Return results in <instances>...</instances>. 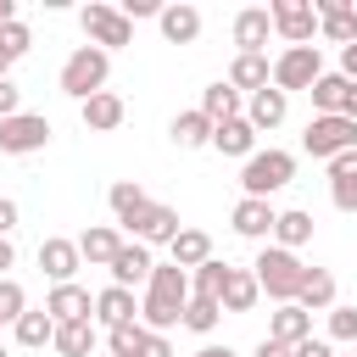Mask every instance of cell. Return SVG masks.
Listing matches in <instances>:
<instances>
[{
	"instance_id": "obj_13",
	"label": "cell",
	"mask_w": 357,
	"mask_h": 357,
	"mask_svg": "<svg viewBox=\"0 0 357 357\" xmlns=\"http://www.w3.org/2000/svg\"><path fill=\"white\" fill-rule=\"evenodd\" d=\"M312 11H318V33L329 39V45H357V0H312Z\"/></svg>"
},
{
	"instance_id": "obj_36",
	"label": "cell",
	"mask_w": 357,
	"mask_h": 357,
	"mask_svg": "<svg viewBox=\"0 0 357 357\" xmlns=\"http://www.w3.org/2000/svg\"><path fill=\"white\" fill-rule=\"evenodd\" d=\"M218 318H223V301H212V296H190V301H184V329L212 335V329H218Z\"/></svg>"
},
{
	"instance_id": "obj_42",
	"label": "cell",
	"mask_w": 357,
	"mask_h": 357,
	"mask_svg": "<svg viewBox=\"0 0 357 357\" xmlns=\"http://www.w3.org/2000/svg\"><path fill=\"white\" fill-rule=\"evenodd\" d=\"M117 11H123L128 22H139V17H162V6H156V0H117Z\"/></svg>"
},
{
	"instance_id": "obj_47",
	"label": "cell",
	"mask_w": 357,
	"mask_h": 357,
	"mask_svg": "<svg viewBox=\"0 0 357 357\" xmlns=\"http://www.w3.org/2000/svg\"><path fill=\"white\" fill-rule=\"evenodd\" d=\"M340 78H351V84H357V45H346V50H340Z\"/></svg>"
},
{
	"instance_id": "obj_40",
	"label": "cell",
	"mask_w": 357,
	"mask_h": 357,
	"mask_svg": "<svg viewBox=\"0 0 357 357\" xmlns=\"http://www.w3.org/2000/svg\"><path fill=\"white\" fill-rule=\"evenodd\" d=\"M28 312V290L17 279H0V324H17Z\"/></svg>"
},
{
	"instance_id": "obj_3",
	"label": "cell",
	"mask_w": 357,
	"mask_h": 357,
	"mask_svg": "<svg viewBox=\"0 0 357 357\" xmlns=\"http://www.w3.org/2000/svg\"><path fill=\"white\" fill-rule=\"evenodd\" d=\"M106 78H112V56H106L100 45H78V50L61 61V95H73L78 106H84L89 95H100Z\"/></svg>"
},
{
	"instance_id": "obj_39",
	"label": "cell",
	"mask_w": 357,
	"mask_h": 357,
	"mask_svg": "<svg viewBox=\"0 0 357 357\" xmlns=\"http://www.w3.org/2000/svg\"><path fill=\"white\" fill-rule=\"evenodd\" d=\"M139 340H145V324L134 318V324H117V329H106V346H112V357H134L139 351Z\"/></svg>"
},
{
	"instance_id": "obj_14",
	"label": "cell",
	"mask_w": 357,
	"mask_h": 357,
	"mask_svg": "<svg viewBox=\"0 0 357 357\" xmlns=\"http://www.w3.org/2000/svg\"><path fill=\"white\" fill-rule=\"evenodd\" d=\"M234 56H268V33H273V17H268V6H245V11H234Z\"/></svg>"
},
{
	"instance_id": "obj_6",
	"label": "cell",
	"mask_w": 357,
	"mask_h": 357,
	"mask_svg": "<svg viewBox=\"0 0 357 357\" xmlns=\"http://www.w3.org/2000/svg\"><path fill=\"white\" fill-rule=\"evenodd\" d=\"M318 78H324V56H318V45H284V50L273 56V89L296 95V89H312Z\"/></svg>"
},
{
	"instance_id": "obj_50",
	"label": "cell",
	"mask_w": 357,
	"mask_h": 357,
	"mask_svg": "<svg viewBox=\"0 0 357 357\" xmlns=\"http://www.w3.org/2000/svg\"><path fill=\"white\" fill-rule=\"evenodd\" d=\"M6 22H17V6H11V0H0V28H6Z\"/></svg>"
},
{
	"instance_id": "obj_38",
	"label": "cell",
	"mask_w": 357,
	"mask_h": 357,
	"mask_svg": "<svg viewBox=\"0 0 357 357\" xmlns=\"http://www.w3.org/2000/svg\"><path fill=\"white\" fill-rule=\"evenodd\" d=\"M0 50H6L11 61H22V56L33 50V28H28L22 17H17V22H6V28H0Z\"/></svg>"
},
{
	"instance_id": "obj_41",
	"label": "cell",
	"mask_w": 357,
	"mask_h": 357,
	"mask_svg": "<svg viewBox=\"0 0 357 357\" xmlns=\"http://www.w3.org/2000/svg\"><path fill=\"white\" fill-rule=\"evenodd\" d=\"M17 112H22V89H17L11 78H0V123H6V117H17Z\"/></svg>"
},
{
	"instance_id": "obj_29",
	"label": "cell",
	"mask_w": 357,
	"mask_h": 357,
	"mask_svg": "<svg viewBox=\"0 0 357 357\" xmlns=\"http://www.w3.org/2000/svg\"><path fill=\"white\" fill-rule=\"evenodd\" d=\"M11 335H17V346H28V351H45V346L56 340V318H50L45 307H28V312L11 324Z\"/></svg>"
},
{
	"instance_id": "obj_17",
	"label": "cell",
	"mask_w": 357,
	"mask_h": 357,
	"mask_svg": "<svg viewBox=\"0 0 357 357\" xmlns=\"http://www.w3.org/2000/svg\"><path fill=\"white\" fill-rule=\"evenodd\" d=\"M123 117H128V106H123V95H112V89H100V95H89V100L78 106V123H84L89 134H112V128H123Z\"/></svg>"
},
{
	"instance_id": "obj_46",
	"label": "cell",
	"mask_w": 357,
	"mask_h": 357,
	"mask_svg": "<svg viewBox=\"0 0 357 357\" xmlns=\"http://www.w3.org/2000/svg\"><path fill=\"white\" fill-rule=\"evenodd\" d=\"M11 268H17V245L0 234V279H11Z\"/></svg>"
},
{
	"instance_id": "obj_27",
	"label": "cell",
	"mask_w": 357,
	"mask_h": 357,
	"mask_svg": "<svg viewBox=\"0 0 357 357\" xmlns=\"http://www.w3.org/2000/svg\"><path fill=\"white\" fill-rule=\"evenodd\" d=\"M95 340H100L95 318H78V324H56L50 351H56V357H89V351H95Z\"/></svg>"
},
{
	"instance_id": "obj_9",
	"label": "cell",
	"mask_w": 357,
	"mask_h": 357,
	"mask_svg": "<svg viewBox=\"0 0 357 357\" xmlns=\"http://www.w3.org/2000/svg\"><path fill=\"white\" fill-rule=\"evenodd\" d=\"M178 206H167V201H151L145 212H134L128 223H123V234L128 240H139V245H173L178 240Z\"/></svg>"
},
{
	"instance_id": "obj_53",
	"label": "cell",
	"mask_w": 357,
	"mask_h": 357,
	"mask_svg": "<svg viewBox=\"0 0 357 357\" xmlns=\"http://www.w3.org/2000/svg\"><path fill=\"white\" fill-rule=\"evenodd\" d=\"M346 357H357V351H346Z\"/></svg>"
},
{
	"instance_id": "obj_22",
	"label": "cell",
	"mask_w": 357,
	"mask_h": 357,
	"mask_svg": "<svg viewBox=\"0 0 357 357\" xmlns=\"http://www.w3.org/2000/svg\"><path fill=\"white\" fill-rule=\"evenodd\" d=\"M329 201L335 212H357V151H340L329 162Z\"/></svg>"
},
{
	"instance_id": "obj_34",
	"label": "cell",
	"mask_w": 357,
	"mask_h": 357,
	"mask_svg": "<svg viewBox=\"0 0 357 357\" xmlns=\"http://www.w3.org/2000/svg\"><path fill=\"white\" fill-rule=\"evenodd\" d=\"M229 279H234V268L229 262H201L195 273H190V296H212V301H223V290H229Z\"/></svg>"
},
{
	"instance_id": "obj_23",
	"label": "cell",
	"mask_w": 357,
	"mask_h": 357,
	"mask_svg": "<svg viewBox=\"0 0 357 357\" xmlns=\"http://www.w3.org/2000/svg\"><path fill=\"white\" fill-rule=\"evenodd\" d=\"M156 28H162V39L167 45H195L201 39V11L195 6H162V17H156Z\"/></svg>"
},
{
	"instance_id": "obj_12",
	"label": "cell",
	"mask_w": 357,
	"mask_h": 357,
	"mask_svg": "<svg viewBox=\"0 0 357 357\" xmlns=\"http://www.w3.org/2000/svg\"><path fill=\"white\" fill-rule=\"evenodd\" d=\"M39 268H45V279H50V284H73V273L84 268V251H78V240H67V234H50V240H39Z\"/></svg>"
},
{
	"instance_id": "obj_19",
	"label": "cell",
	"mask_w": 357,
	"mask_h": 357,
	"mask_svg": "<svg viewBox=\"0 0 357 357\" xmlns=\"http://www.w3.org/2000/svg\"><path fill=\"white\" fill-rule=\"evenodd\" d=\"M78 251H84L89 268H112V257L123 251V229H117V223H89V229L78 234Z\"/></svg>"
},
{
	"instance_id": "obj_28",
	"label": "cell",
	"mask_w": 357,
	"mask_h": 357,
	"mask_svg": "<svg viewBox=\"0 0 357 357\" xmlns=\"http://www.w3.org/2000/svg\"><path fill=\"white\" fill-rule=\"evenodd\" d=\"M167 134H173V145H178V151H201V145H212V123H206V112H201V106L178 112V117L167 123Z\"/></svg>"
},
{
	"instance_id": "obj_25",
	"label": "cell",
	"mask_w": 357,
	"mask_h": 357,
	"mask_svg": "<svg viewBox=\"0 0 357 357\" xmlns=\"http://www.w3.org/2000/svg\"><path fill=\"white\" fill-rule=\"evenodd\" d=\"M268 84H273V61H268V56H234V61H229V89L257 95V89H268Z\"/></svg>"
},
{
	"instance_id": "obj_32",
	"label": "cell",
	"mask_w": 357,
	"mask_h": 357,
	"mask_svg": "<svg viewBox=\"0 0 357 357\" xmlns=\"http://www.w3.org/2000/svg\"><path fill=\"white\" fill-rule=\"evenodd\" d=\"M106 201H112V218H117V229H123L134 212H145V206H151V195H145V184H139V178H117V184L106 190Z\"/></svg>"
},
{
	"instance_id": "obj_44",
	"label": "cell",
	"mask_w": 357,
	"mask_h": 357,
	"mask_svg": "<svg viewBox=\"0 0 357 357\" xmlns=\"http://www.w3.org/2000/svg\"><path fill=\"white\" fill-rule=\"evenodd\" d=\"M17 218H22V212H17V201H11V195H0V234H6V240H11Z\"/></svg>"
},
{
	"instance_id": "obj_37",
	"label": "cell",
	"mask_w": 357,
	"mask_h": 357,
	"mask_svg": "<svg viewBox=\"0 0 357 357\" xmlns=\"http://www.w3.org/2000/svg\"><path fill=\"white\" fill-rule=\"evenodd\" d=\"M329 346H351L357 340V307H346V301H335L329 307V335H324Z\"/></svg>"
},
{
	"instance_id": "obj_18",
	"label": "cell",
	"mask_w": 357,
	"mask_h": 357,
	"mask_svg": "<svg viewBox=\"0 0 357 357\" xmlns=\"http://www.w3.org/2000/svg\"><path fill=\"white\" fill-rule=\"evenodd\" d=\"M284 117H290V95H284V89H273V84H268V89H257V95L245 100V123H251L257 134L279 128Z\"/></svg>"
},
{
	"instance_id": "obj_15",
	"label": "cell",
	"mask_w": 357,
	"mask_h": 357,
	"mask_svg": "<svg viewBox=\"0 0 357 357\" xmlns=\"http://www.w3.org/2000/svg\"><path fill=\"white\" fill-rule=\"evenodd\" d=\"M151 268H156L151 245H139V240H123V251L112 257V284H123V290H134V284H151Z\"/></svg>"
},
{
	"instance_id": "obj_24",
	"label": "cell",
	"mask_w": 357,
	"mask_h": 357,
	"mask_svg": "<svg viewBox=\"0 0 357 357\" xmlns=\"http://www.w3.org/2000/svg\"><path fill=\"white\" fill-rule=\"evenodd\" d=\"M134 318H139V301H134V290H123V284H106V290L95 296V324L117 329V324H134Z\"/></svg>"
},
{
	"instance_id": "obj_11",
	"label": "cell",
	"mask_w": 357,
	"mask_h": 357,
	"mask_svg": "<svg viewBox=\"0 0 357 357\" xmlns=\"http://www.w3.org/2000/svg\"><path fill=\"white\" fill-rule=\"evenodd\" d=\"M273 223H279V206L273 201H257V195H240L234 201V212H229V229L240 234V240H273Z\"/></svg>"
},
{
	"instance_id": "obj_49",
	"label": "cell",
	"mask_w": 357,
	"mask_h": 357,
	"mask_svg": "<svg viewBox=\"0 0 357 357\" xmlns=\"http://www.w3.org/2000/svg\"><path fill=\"white\" fill-rule=\"evenodd\" d=\"M190 357H234L229 346H201V351H190Z\"/></svg>"
},
{
	"instance_id": "obj_48",
	"label": "cell",
	"mask_w": 357,
	"mask_h": 357,
	"mask_svg": "<svg viewBox=\"0 0 357 357\" xmlns=\"http://www.w3.org/2000/svg\"><path fill=\"white\" fill-rule=\"evenodd\" d=\"M257 357H290V346H279V340L262 335V340H257Z\"/></svg>"
},
{
	"instance_id": "obj_43",
	"label": "cell",
	"mask_w": 357,
	"mask_h": 357,
	"mask_svg": "<svg viewBox=\"0 0 357 357\" xmlns=\"http://www.w3.org/2000/svg\"><path fill=\"white\" fill-rule=\"evenodd\" d=\"M134 357H173V346H167V335L145 329V340H139V351H134Z\"/></svg>"
},
{
	"instance_id": "obj_7",
	"label": "cell",
	"mask_w": 357,
	"mask_h": 357,
	"mask_svg": "<svg viewBox=\"0 0 357 357\" xmlns=\"http://www.w3.org/2000/svg\"><path fill=\"white\" fill-rule=\"evenodd\" d=\"M301 151L318 162H335L340 151H357V123L351 117H312L301 134Z\"/></svg>"
},
{
	"instance_id": "obj_20",
	"label": "cell",
	"mask_w": 357,
	"mask_h": 357,
	"mask_svg": "<svg viewBox=\"0 0 357 357\" xmlns=\"http://www.w3.org/2000/svg\"><path fill=\"white\" fill-rule=\"evenodd\" d=\"M201 112H206L212 128H218V123H234V117H245V95L229 89V78H218V84L201 89Z\"/></svg>"
},
{
	"instance_id": "obj_31",
	"label": "cell",
	"mask_w": 357,
	"mask_h": 357,
	"mask_svg": "<svg viewBox=\"0 0 357 357\" xmlns=\"http://www.w3.org/2000/svg\"><path fill=\"white\" fill-rule=\"evenodd\" d=\"M296 307H301V312H329V307H335V273H329V268H307Z\"/></svg>"
},
{
	"instance_id": "obj_51",
	"label": "cell",
	"mask_w": 357,
	"mask_h": 357,
	"mask_svg": "<svg viewBox=\"0 0 357 357\" xmlns=\"http://www.w3.org/2000/svg\"><path fill=\"white\" fill-rule=\"evenodd\" d=\"M11 67H17V61H11L6 50H0V78H11Z\"/></svg>"
},
{
	"instance_id": "obj_35",
	"label": "cell",
	"mask_w": 357,
	"mask_h": 357,
	"mask_svg": "<svg viewBox=\"0 0 357 357\" xmlns=\"http://www.w3.org/2000/svg\"><path fill=\"white\" fill-rule=\"evenodd\" d=\"M257 301H262L257 273H251V268H234V279H229V290H223V312H251Z\"/></svg>"
},
{
	"instance_id": "obj_33",
	"label": "cell",
	"mask_w": 357,
	"mask_h": 357,
	"mask_svg": "<svg viewBox=\"0 0 357 357\" xmlns=\"http://www.w3.org/2000/svg\"><path fill=\"white\" fill-rule=\"evenodd\" d=\"M307 240H312V212H301V206L279 212V223H273V245H284V251H301Z\"/></svg>"
},
{
	"instance_id": "obj_5",
	"label": "cell",
	"mask_w": 357,
	"mask_h": 357,
	"mask_svg": "<svg viewBox=\"0 0 357 357\" xmlns=\"http://www.w3.org/2000/svg\"><path fill=\"white\" fill-rule=\"evenodd\" d=\"M78 28L89 33V45H100L106 56L112 50H123V45H134V22L117 11V6H106V0H89L84 11H78Z\"/></svg>"
},
{
	"instance_id": "obj_4",
	"label": "cell",
	"mask_w": 357,
	"mask_h": 357,
	"mask_svg": "<svg viewBox=\"0 0 357 357\" xmlns=\"http://www.w3.org/2000/svg\"><path fill=\"white\" fill-rule=\"evenodd\" d=\"M290 178H296V156H290V151H273V145H268V151H257V156L240 167V190H245V195H257V201H268V195H273V190H284Z\"/></svg>"
},
{
	"instance_id": "obj_30",
	"label": "cell",
	"mask_w": 357,
	"mask_h": 357,
	"mask_svg": "<svg viewBox=\"0 0 357 357\" xmlns=\"http://www.w3.org/2000/svg\"><path fill=\"white\" fill-rule=\"evenodd\" d=\"M167 251H173V262H178L184 273H195L201 262H212V234H206V229H178V240H173Z\"/></svg>"
},
{
	"instance_id": "obj_21",
	"label": "cell",
	"mask_w": 357,
	"mask_h": 357,
	"mask_svg": "<svg viewBox=\"0 0 357 357\" xmlns=\"http://www.w3.org/2000/svg\"><path fill=\"white\" fill-rule=\"evenodd\" d=\"M268 340H279V346H301V340H312V312H301L296 301H284L273 318H268Z\"/></svg>"
},
{
	"instance_id": "obj_45",
	"label": "cell",
	"mask_w": 357,
	"mask_h": 357,
	"mask_svg": "<svg viewBox=\"0 0 357 357\" xmlns=\"http://www.w3.org/2000/svg\"><path fill=\"white\" fill-rule=\"evenodd\" d=\"M290 357H335V346H329V340H318V335H312V340H301V346H296V351H290Z\"/></svg>"
},
{
	"instance_id": "obj_1",
	"label": "cell",
	"mask_w": 357,
	"mask_h": 357,
	"mask_svg": "<svg viewBox=\"0 0 357 357\" xmlns=\"http://www.w3.org/2000/svg\"><path fill=\"white\" fill-rule=\"evenodd\" d=\"M184 301H190V273L178 262H156L151 284H145V301H139V324L167 335L173 324H184Z\"/></svg>"
},
{
	"instance_id": "obj_10",
	"label": "cell",
	"mask_w": 357,
	"mask_h": 357,
	"mask_svg": "<svg viewBox=\"0 0 357 357\" xmlns=\"http://www.w3.org/2000/svg\"><path fill=\"white\" fill-rule=\"evenodd\" d=\"M268 17H273V33H279L284 45H312V39H318V11H312V0H273Z\"/></svg>"
},
{
	"instance_id": "obj_16",
	"label": "cell",
	"mask_w": 357,
	"mask_h": 357,
	"mask_svg": "<svg viewBox=\"0 0 357 357\" xmlns=\"http://www.w3.org/2000/svg\"><path fill=\"white\" fill-rule=\"evenodd\" d=\"M45 312H50L56 324H78V318H95V296H89L78 279H73V284H50Z\"/></svg>"
},
{
	"instance_id": "obj_52",
	"label": "cell",
	"mask_w": 357,
	"mask_h": 357,
	"mask_svg": "<svg viewBox=\"0 0 357 357\" xmlns=\"http://www.w3.org/2000/svg\"><path fill=\"white\" fill-rule=\"evenodd\" d=\"M0 357H11V351H6V346H0Z\"/></svg>"
},
{
	"instance_id": "obj_26",
	"label": "cell",
	"mask_w": 357,
	"mask_h": 357,
	"mask_svg": "<svg viewBox=\"0 0 357 357\" xmlns=\"http://www.w3.org/2000/svg\"><path fill=\"white\" fill-rule=\"evenodd\" d=\"M212 151L251 162V156H257V128H251L245 117H234V123H218V128H212Z\"/></svg>"
},
{
	"instance_id": "obj_2",
	"label": "cell",
	"mask_w": 357,
	"mask_h": 357,
	"mask_svg": "<svg viewBox=\"0 0 357 357\" xmlns=\"http://www.w3.org/2000/svg\"><path fill=\"white\" fill-rule=\"evenodd\" d=\"M251 273H257V284H262V296H273L279 307L284 301H296L301 296V279H307V262L296 257V251H284V245H262L257 251V262H251Z\"/></svg>"
},
{
	"instance_id": "obj_8",
	"label": "cell",
	"mask_w": 357,
	"mask_h": 357,
	"mask_svg": "<svg viewBox=\"0 0 357 357\" xmlns=\"http://www.w3.org/2000/svg\"><path fill=\"white\" fill-rule=\"evenodd\" d=\"M50 145V117L45 112H17L0 123V156H33Z\"/></svg>"
}]
</instances>
